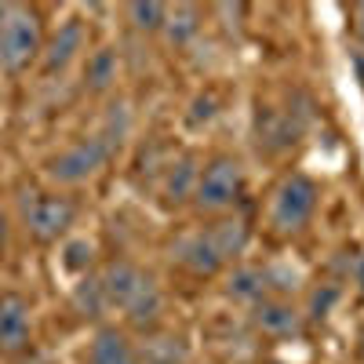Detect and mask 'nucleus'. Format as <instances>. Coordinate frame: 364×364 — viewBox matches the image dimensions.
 Instances as JSON below:
<instances>
[{
  "mask_svg": "<svg viewBox=\"0 0 364 364\" xmlns=\"http://www.w3.org/2000/svg\"><path fill=\"white\" fill-rule=\"evenodd\" d=\"M37 55H41V18H37V11L11 4L8 18L0 22V70L22 73Z\"/></svg>",
  "mask_w": 364,
  "mask_h": 364,
  "instance_id": "f257e3e1",
  "label": "nucleus"
},
{
  "mask_svg": "<svg viewBox=\"0 0 364 364\" xmlns=\"http://www.w3.org/2000/svg\"><path fill=\"white\" fill-rule=\"evenodd\" d=\"M240 190H245V168H240V161H233V157H215L197 175V186H193L197 204L204 211L230 208L240 197Z\"/></svg>",
  "mask_w": 364,
  "mask_h": 364,
  "instance_id": "f03ea898",
  "label": "nucleus"
},
{
  "mask_svg": "<svg viewBox=\"0 0 364 364\" xmlns=\"http://www.w3.org/2000/svg\"><path fill=\"white\" fill-rule=\"evenodd\" d=\"M314 208H317V186H314V178L306 175H288L281 182V190L273 193V226L291 233V230H302L310 223L314 215Z\"/></svg>",
  "mask_w": 364,
  "mask_h": 364,
  "instance_id": "7ed1b4c3",
  "label": "nucleus"
},
{
  "mask_svg": "<svg viewBox=\"0 0 364 364\" xmlns=\"http://www.w3.org/2000/svg\"><path fill=\"white\" fill-rule=\"evenodd\" d=\"M106 157H109V149H106V142L99 135L95 139H80V142L63 149V154L48 164V178L63 182V186H77V182H87L91 175H99Z\"/></svg>",
  "mask_w": 364,
  "mask_h": 364,
  "instance_id": "20e7f679",
  "label": "nucleus"
},
{
  "mask_svg": "<svg viewBox=\"0 0 364 364\" xmlns=\"http://www.w3.org/2000/svg\"><path fill=\"white\" fill-rule=\"evenodd\" d=\"M77 208L70 197H58V193H37L33 200L26 204V230L33 233L41 245H51L58 240L70 226H73Z\"/></svg>",
  "mask_w": 364,
  "mask_h": 364,
  "instance_id": "39448f33",
  "label": "nucleus"
},
{
  "mask_svg": "<svg viewBox=\"0 0 364 364\" xmlns=\"http://www.w3.org/2000/svg\"><path fill=\"white\" fill-rule=\"evenodd\" d=\"M149 284H154V281H149L139 266H132V262H124V259H117V262H109V266L102 269L106 299H109V306H120V310H128Z\"/></svg>",
  "mask_w": 364,
  "mask_h": 364,
  "instance_id": "423d86ee",
  "label": "nucleus"
},
{
  "mask_svg": "<svg viewBox=\"0 0 364 364\" xmlns=\"http://www.w3.org/2000/svg\"><path fill=\"white\" fill-rule=\"evenodd\" d=\"M29 328H33V321H29V302L18 295V291H4L0 295V350H22L29 343Z\"/></svg>",
  "mask_w": 364,
  "mask_h": 364,
  "instance_id": "0eeeda50",
  "label": "nucleus"
},
{
  "mask_svg": "<svg viewBox=\"0 0 364 364\" xmlns=\"http://www.w3.org/2000/svg\"><path fill=\"white\" fill-rule=\"evenodd\" d=\"M84 48V22L80 18H66L63 26H58V33L51 37L48 51H44V73H63L77 51Z\"/></svg>",
  "mask_w": 364,
  "mask_h": 364,
  "instance_id": "6e6552de",
  "label": "nucleus"
},
{
  "mask_svg": "<svg viewBox=\"0 0 364 364\" xmlns=\"http://www.w3.org/2000/svg\"><path fill=\"white\" fill-rule=\"evenodd\" d=\"M87 364H139V353L128 343L124 331L99 328L95 339H91V350H87Z\"/></svg>",
  "mask_w": 364,
  "mask_h": 364,
  "instance_id": "1a4fd4ad",
  "label": "nucleus"
},
{
  "mask_svg": "<svg viewBox=\"0 0 364 364\" xmlns=\"http://www.w3.org/2000/svg\"><path fill=\"white\" fill-rule=\"evenodd\" d=\"M255 324L266 331V336H299V314L281 299L255 302Z\"/></svg>",
  "mask_w": 364,
  "mask_h": 364,
  "instance_id": "9d476101",
  "label": "nucleus"
},
{
  "mask_svg": "<svg viewBox=\"0 0 364 364\" xmlns=\"http://www.w3.org/2000/svg\"><path fill=\"white\" fill-rule=\"evenodd\" d=\"M204 233H208L211 248H215V255L223 262H230L233 255H240V252H245V245H248V226L240 223V219H223V223H215V226L204 230Z\"/></svg>",
  "mask_w": 364,
  "mask_h": 364,
  "instance_id": "9b49d317",
  "label": "nucleus"
},
{
  "mask_svg": "<svg viewBox=\"0 0 364 364\" xmlns=\"http://www.w3.org/2000/svg\"><path fill=\"white\" fill-rule=\"evenodd\" d=\"M178 262L186 266V269H193V273H215L223 266V259L215 255V248H211V240H208L204 230L193 233V237H186L178 245Z\"/></svg>",
  "mask_w": 364,
  "mask_h": 364,
  "instance_id": "f8f14e48",
  "label": "nucleus"
},
{
  "mask_svg": "<svg viewBox=\"0 0 364 364\" xmlns=\"http://www.w3.org/2000/svg\"><path fill=\"white\" fill-rule=\"evenodd\" d=\"M84 80L91 91H106L113 80H117V51L113 48H99L87 55V70H84Z\"/></svg>",
  "mask_w": 364,
  "mask_h": 364,
  "instance_id": "ddd939ff",
  "label": "nucleus"
},
{
  "mask_svg": "<svg viewBox=\"0 0 364 364\" xmlns=\"http://www.w3.org/2000/svg\"><path fill=\"white\" fill-rule=\"evenodd\" d=\"M200 26V11L193 4H178V8H168V18H164V33L171 44H186Z\"/></svg>",
  "mask_w": 364,
  "mask_h": 364,
  "instance_id": "4468645a",
  "label": "nucleus"
},
{
  "mask_svg": "<svg viewBox=\"0 0 364 364\" xmlns=\"http://www.w3.org/2000/svg\"><path fill=\"white\" fill-rule=\"evenodd\" d=\"M73 302H77V310L80 317H102V310L109 306V299H106V288H102V277H84L73 291Z\"/></svg>",
  "mask_w": 364,
  "mask_h": 364,
  "instance_id": "2eb2a0df",
  "label": "nucleus"
},
{
  "mask_svg": "<svg viewBox=\"0 0 364 364\" xmlns=\"http://www.w3.org/2000/svg\"><path fill=\"white\" fill-rule=\"evenodd\" d=\"M266 284H269V281H266L262 269H233L230 295H233V299H245V302H262Z\"/></svg>",
  "mask_w": 364,
  "mask_h": 364,
  "instance_id": "dca6fc26",
  "label": "nucleus"
},
{
  "mask_svg": "<svg viewBox=\"0 0 364 364\" xmlns=\"http://www.w3.org/2000/svg\"><path fill=\"white\" fill-rule=\"evenodd\" d=\"M128 15H132V22H135V29H146V33H154V29H164V18H168V8L164 4H132L128 8Z\"/></svg>",
  "mask_w": 364,
  "mask_h": 364,
  "instance_id": "f3484780",
  "label": "nucleus"
},
{
  "mask_svg": "<svg viewBox=\"0 0 364 364\" xmlns=\"http://www.w3.org/2000/svg\"><path fill=\"white\" fill-rule=\"evenodd\" d=\"M193 182H197V171H193V161L186 157V161H178L175 164V171L168 175V197L171 200H182L190 190H193Z\"/></svg>",
  "mask_w": 364,
  "mask_h": 364,
  "instance_id": "a211bd4d",
  "label": "nucleus"
},
{
  "mask_svg": "<svg viewBox=\"0 0 364 364\" xmlns=\"http://www.w3.org/2000/svg\"><path fill=\"white\" fill-rule=\"evenodd\" d=\"M87 262H91V245L87 240H70L66 255H63V266L66 269H87Z\"/></svg>",
  "mask_w": 364,
  "mask_h": 364,
  "instance_id": "6ab92c4d",
  "label": "nucleus"
},
{
  "mask_svg": "<svg viewBox=\"0 0 364 364\" xmlns=\"http://www.w3.org/2000/svg\"><path fill=\"white\" fill-rule=\"evenodd\" d=\"M336 299H339V288H331V284H324L321 291H314V302H310V314H314V317H328V310L336 306Z\"/></svg>",
  "mask_w": 364,
  "mask_h": 364,
  "instance_id": "aec40b11",
  "label": "nucleus"
},
{
  "mask_svg": "<svg viewBox=\"0 0 364 364\" xmlns=\"http://www.w3.org/2000/svg\"><path fill=\"white\" fill-rule=\"evenodd\" d=\"M4 248H8V215L0 211V259H4Z\"/></svg>",
  "mask_w": 364,
  "mask_h": 364,
  "instance_id": "412c9836",
  "label": "nucleus"
},
{
  "mask_svg": "<svg viewBox=\"0 0 364 364\" xmlns=\"http://www.w3.org/2000/svg\"><path fill=\"white\" fill-rule=\"evenodd\" d=\"M353 15H357V37L364 41V4H357V11H353Z\"/></svg>",
  "mask_w": 364,
  "mask_h": 364,
  "instance_id": "4be33fe9",
  "label": "nucleus"
},
{
  "mask_svg": "<svg viewBox=\"0 0 364 364\" xmlns=\"http://www.w3.org/2000/svg\"><path fill=\"white\" fill-rule=\"evenodd\" d=\"M353 277H357V288H360V295H364V259L357 262V269H353Z\"/></svg>",
  "mask_w": 364,
  "mask_h": 364,
  "instance_id": "5701e85b",
  "label": "nucleus"
},
{
  "mask_svg": "<svg viewBox=\"0 0 364 364\" xmlns=\"http://www.w3.org/2000/svg\"><path fill=\"white\" fill-rule=\"evenodd\" d=\"M360 353H364V331H360Z\"/></svg>",
  "mask_w": 364,
  "mask_h": 364,
  "instance_id": "b1692460",
  "label": "nucleus"
}]
</instances>
